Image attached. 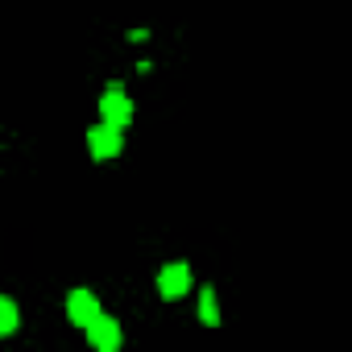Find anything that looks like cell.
Wrapping results in <instances>:
<instances>
[{"label":"cell","mask_w":352,"mask_h":352,"mask_svg":"<svg viewBox=\"0 0 352 352\" xmlns=\"http://www.w3.org/2000/svg\"><path fill=\"white\" fill-rule=\"evenodd\" d=\"M100 116H104V124H112V129H124V124L133 120V100L120 91V83H108V91L100 96Z\"/></svg>","instance_id":"cell-1"},{"label":"cell","mask_w":352,"mask_h":352,"mask_svg":"<svg viewBox=\"0 0 352 352\" xmlns=\"http://www.w3.org/2000/svg\"><path fill=\"white\" fill-rule=\"evenodd\" d=\"M87 149L96 162H108V157H120L124 153V129H112V124H96L87 133Z\"/></svg>","instance_id":"cell-2"},{"label":"cell","mask_w":352,"mask_h":352,"mask_svg":"<svg viewBox=\"0 0 352 352\" xmlns=\"http://www.w3.org/2000/svg\"><path fill=\"white\" fill-rule=\"evenodd\" d=\"M191 286H195L191 265H166V270L157 274V290H162V298H183Z\"/></svg>","instance_id":"cell-3"},{"label":"cell","mask_w":352,"mask_h":352,"mask_svg":"<svg viewBox=\"0 0 352 352\" xmlns=\"http://www.w3.org/2000/svg\"><path fill=\"white\" fill-rule=\"evenodd\" d=\"M83 331H87V340H91L100 352H112V348H120V323H116V319H108L104 311H100V315H96V319H91Z\"/></svg>","instance_id":"cell-4"},{"label":"cell","mask_w":352,"mask_h":352,"mask_svg":"<svg viewBox=\"0 0 352 352\" xmlns=\"http://www.w3.org/2000/svg\"><path fill=\"white\" fill-rule=\"evenodd\" d=\"M67 315H71L75 327H87V323L100 315V298H96L91 290H71V298H67Z\"/></svg>","instance_id":"cell-5"},{"label":"cell","mask_w":352,"mask_h":352,"mask_svg":"<svg viewBox=\"0 0 352 352\" xmlns=\"http://www.w3.org/2000/svg\"><path fill=\"white\" fill-rule=\"evenodd\" d=\"M199 319H204L208 327L220 323V307H216V290H212V286H204V294H199Z\"/></svg>","instance_id":"cell-6"},{"label":"cell","mask_w":352,"mask_h":352,"mask_svg":"<svg viewBox=\"0 0 352 352\" xmlns=\"http://www.w3.org/2000/svg\"><path fill=\"white\" fill-rule=\"evenodd\" d=\"M17 323H21V315H17V302H13V298H0V336L17 331Z\"/></svg>","instance_id":"cell-7"}]
</instances>
